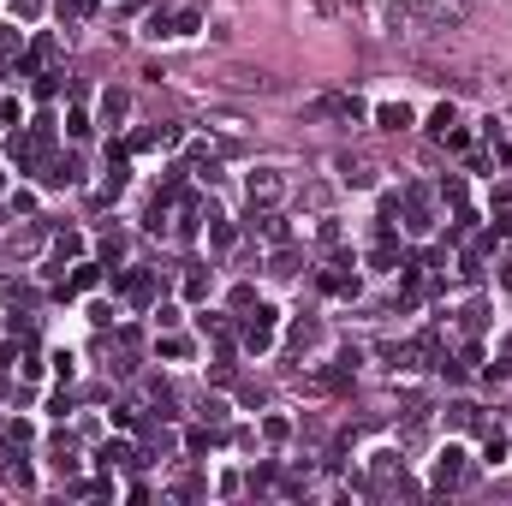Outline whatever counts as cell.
<instances>
[{"mask_svg":"<svg viewBox=\"0 0 512 506\" xmlns=\"http://www.w3.org/2000/svg\"><path fill=\"white\" fill-rule=\"evenodd\" d=\"M417 18H429L435 30H465L471 0H423V6H417Z\"/></svg>","mask_w":512,"mask_h":506,"instance_id":"cell-1","label":"cell"},{"mask_svg":"<svg viewBox=\"0 0 512 506\" xmlns=\"http://www.w3.org/2000/svg\"><path fill=\"white\" fill-rule=\"evenodd\" d=\"M251 197L274 203V197H280V179H274V173H256V179H251Z\"/></svg>","mask_w":512,"mask_h":506,"instance_id":"cell-2","label":"cell"}]
</instances>
